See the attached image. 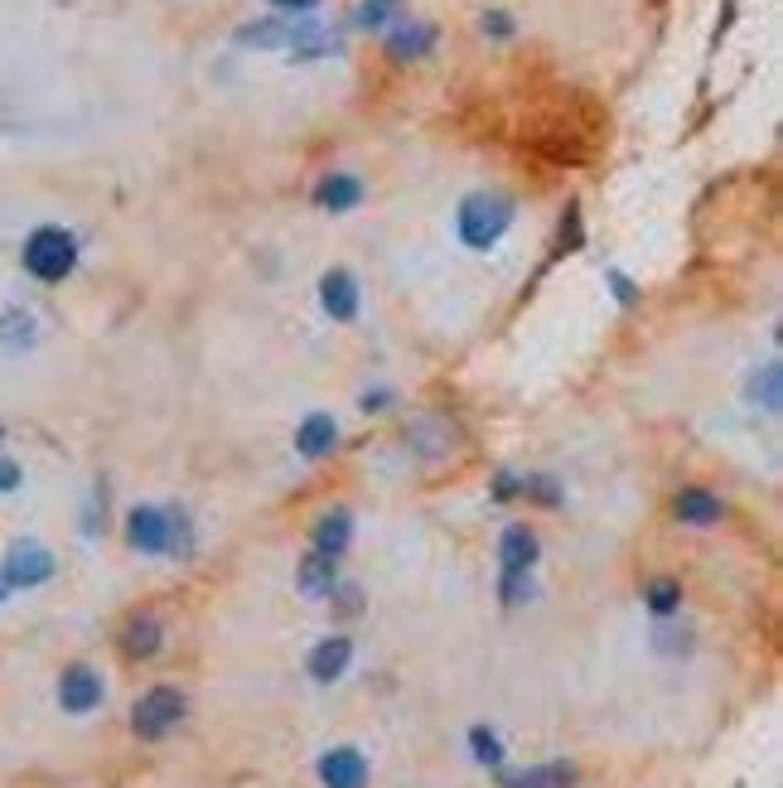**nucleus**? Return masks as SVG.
Returning a JSON list of instances; mask_svg holds the SVG:
<instances>
[{
	"label": "nucleus",
	"instance_id": "nucleus-1",
	"mask_svg": "<svg viewBox=\"0 0 783 788\" xmlns=\"http://www.w3.org/2000/svg\"><path fill=\"white\" fill-rule=\"evenodd\" d=\"M542 561V538L527 523H508L498 532V600L503 610H523L537 595L533 571Z\"/></svg>",
	"mask_w": 783,
	"mask_h": 788
},
{
	"label": "nucleus",
	"instance_id": "nucleus-2",
	"mask_svg": "<svg viewBox=\"0 0 783 788\" xmlns=\"http://www.w3.org/2000/svg\"><path fill=\"white\" fill-rule=\"evenodd\" d=\"M513 218H517V204L508 194L474 190V194H464L455 208V233L470 252H494L503 243V233L513 228Z\"/></svg>",
	"mask_w": 783,
	"mask_h": 788
},
{
	"label": "nucleus",
	"instance_id": "nucleus-3",
	"mask_svg": "<svg viewBox=\"0 0 783 788\" xmlns=\"http://www.w3.org/2000/svg\"><path fill=\"white\" fill-rule=\"evenodd\" d=\"M184 716H189V697L169 683H155V687L141 692L136 706H131V736L145 740V745H161L184 726Z\"/></svg>",
	"mask_w": 783,
	"mask_h": 788
},
{
	"label": "nucleus",
	"instance_id": "nucleus-4",
	"mask_svg": "<svg viewBox=\"0 0 783 788\" xmlns=\"http://www.w3.org/2000/svg\"><path fill=\"white\" fill-rule=\"evenodd\" d=\"M20 262L34 280L59 286V280L73 276V266H78V237L69 228H54V223H49V228H34L20 247Z\"/></svg>",
	"mask_w": 783,
	"mask_h": 788
},
{
	"label": "nucleus",
	"instance_id": "nucleus-5",
	"mask_svg": "<svg viewBox=\"0 0 783 788\" xmlns=\"http://www.w3.org/2000/svg\"><path fill=\"white\" fill-rule=\"evenodd\" d=\"M54 571H59L54 552L39 542H10L6 561H0V581H6L10 591H34V585L54 581Z\"/></svg>",
	"mask_w": 783,
	"mask_h": 788
},
{
	"label": "nucleus",
	"instance_id": "nucleus-6",
	"mask_svg": "<svg viewBox=\"0 0 783 788\" xmlns=\"http://www.w3.org/2000/svg\"><path fill=\"white\" fill-rule=\"evenodd\" d=\"M102 702H107V677H102L92 663H69L59 673L63 716H92V712H102Z\"/></svg>",
	"mask_w": 783,
	"mask_h": 788
},
{
	"label": "nucleus",
	"instance_id": "nucleus-7",
	"mask_svg": "<svg viewBox=\"0 0 783 788\" xmlns=\"http://www.w3.org/2000/svg\"><path fill=\"white\" fill-rule=\"evenodd\" d=\"M315 779H320V788H368L373 784V759L358 745H329L315 759Z\"/></svg>",
	"mask_w": 783,
	"mask_h": 788
},
{
	"label": "nucleus",
	"instance_id": "nucleus-8",
	"mask_svg": "<svg viewBox=\"0 0 783 788\" xmlns=\"http://www.w3.org/2000/svg\"><path fill=\"white\" fill-rule=\"evenodd\" d=\"M494 784L498 788H576L580 784V769L576 759H542V765H503L494 769Z\"/></svg>",
	"mask_w": 783,
	"mask_h": 788
},
{
	"label": "nucleus",
	"instance_id": "nucleus-9",
	"mask_svg": "<svg viewBox=\"0 0 783 788\" xmlns=\"http://www.w3.org/2000/svg\"><path fill=\"white\" fill-rule=\"evenodd\" d=\"M353 667V638L349 634H324L320 644L305 653V677L315 687H334L343 683V673Z\"/></svg>",
	"mask_w": 783,
	"mask_h": 788
},
{
	"label": "nucleus",
	"instance_id": "nucleus-10",
	"mask_svg": "<svg viewBox=\"0 0 783 788\" xmlns=\"http://www.w3.org/2000/svg\"><path fill=\"white\" fill-rule=\"evenodd\" d=\"M126 546L141 556H165L169 546V509H155V503H136L126 513Z\"/></svg>",
	"mask_w": 783,
	"mask_h": 788
},
{
	"label": "nucleus",
	"instance_id": "nucleus-11",
	"mask_svg": "<svg viewBox=\"0 0 783 788\" xmlns=\"http://www.w3.org/2000/svg\"><path fill=\"white\" fill-rule=\"evenodd\" d=\"M320 305L334 325H353L358 310H363V286L349 266H334V272L320 276Z\"/></svg>",
	"mask_w": 783,
	"mask_h": 788
},
{
	"label": "nucleus",
	"instance_id": "nucleus-12",
	"mask_svg": "<svg viewBox=\"0 0 783 788\" xmlns=\"http://www.w3.org/2000/svg\"><path fill=\"white\" fill-rule=\"evenodd\" d=\"M116 644L131 663H151L155 653L165 648V620L155 610H136L131 620L122 624V634H116Z\"/></svg>",
	"mask_w": 783,
	"mask_h": 788
},
{
	"label": "nucleus",
	"instance_id": "nucleus-13",
	"mask_svg": "<svg viewBox=\"0 0 783 788\" xmlns=\"http://www.w3.org/2000/svg\"><path fill=\"white\" fill-rule=\"evenodd\" d=\"M672 513H677V523L682 528H715L725 518V503L715 499L711 489H701V484H687V489H677V499H672Z\"/></svg>",
	"mask_w": 783,
	"mask_h": 788
},
{
	"label": "nucleus",
	"instance_id": "nucleus-14",
	"mask_svg": "<svg viewBox=\"0 0 783 788\" xmlns=\"http://www.w3.org/2000/svg\"><path fill=\"white\" fill-rule=\"evenodd\" d=\"M349 546H353V513H349V509H329V513L315 518V528H310V552L343 561V552H349Z\"/></svg>",
	"mask_w": 783,
	"mask_h": 788
},
{
	"label": "nucleus",
	"instance_id": "nucleus-15",
	"mask_svg": "<svg viewBox=\"0 0 783 788\" xmlns=\"http://www.w3.org/2000/svg\"><path fill=\"white\" fill-rule=\"evenodd\" d=\"M339 450V421L329 411H310L300 426H296V456L300 460H324Z\"/></svg>",
	"mask_w": 783,
	"mask_h": 788
},
{
	"label": "nucleus",
	"instance_id": "nucleus-16",
	"mask_svg": "<svg viewBox=\"0 0 783 788\" xmlns=\"http://www.w3.org/2000/svg\"><path fill=\"white\" fill-rule=\"evenodd\" d=\"M363 180L349 175V170H329V175L315 184V208L324 213H353L358 204H363Z\"/></svg>",
	"mask_w": 783,
	"mask_h": 788
},
{
	"label": "nucleus",
	"instance_id": "nucleus-17",
	"mask_svg": "<svg viewBox=\"0 0 783 788\" xmlns=\"http://www.w3.org/2000/svg\"><path fill=\"white\" fill-rule=\"evenodd\" d=\"M431 49H435V24H426V20H396L388 30V53L396 63H416V59H426Z\"/></svg>",
	"mask_w": 783,
	"mask_h": 788
},
{
	"label": "nucleus",
	"instance_id": "nucleus-18",
	"mask_svg": "<svg viewBox=\"0 0 783 788\" xmlns=\"http://www.w3.org/2000/svg\"><path fill=\"white\" fill-rule=\"evenodd\" d=\"M339 581H343V571H339L334 556H320V552H305V556H300V566H296V591H300V595L324 600Z\"/></svg>",
	"mask_w": 783,
	"mask_h": 788
},
{
	"label": "nucleus",
	"instance_id": "nucleus-19",
	"mask_svg": "<svg viewBox=\"0 0 783 788\" xmlns=\"http://www.w3.org/2000/svg\"><path fill=\"white\" fill-rule=\"evenodd\" d=\"M745 402L754 411H764V417H779L783 411V372H779V364L754 368V378L745 382Z\"/></svg>",
	"mask_w": 783,
	"mask_h": 788
},
{
	"label": "nucleus",
	"instance_id": "nucleus-20",
	"mask_svg": "<svg viewBox=\"0 0 783 788\" xmlns=\"http://www.w3.org/2000/svg\"><path fill=\"white\" fill-rule=\"evenodd\" d=\"M464 750H470L474 765L488 769V774L508 765V745H503V736H498L494 726H484V720H480V726H470V736H464Z\"/></svg>",
	"mask_w": 783,
	"mask_h": 788
},
{
	"label": "nucleus",
	"instance_id": "nucleus-21",
	"mask_svg": "<svg viewBox=\"0 0 783 788\" xmlns=\"http://www.w3.org/2000/svg\"><path fill=\"white\" fill-rule=\"evenodd\" d=\"M682 581H672V576H653L643 585V610L653 614V620H677L682 614Z\"/></svg>",
	"mask_w": 783,
	"mask_h": 788
},
{
	"label": "nucleus",
	"instance_id": "nucleus-22",
	"mask_svg": "<svg viewBox=\"0 0 783 788\" xmlns=\"http://www.w3.org/2000/svg\"><path fill=\"white\" fill-rule=\"evenodd\" d=\"M402 20V0H358L353 30H392Z\"/></svg>",
	"mask_w": 783,
	"mask_h": 788
},
{
	"label": "nucleus",
	"instance_id": "nucleus-23",
	"mask_svg": "<svg viewBox=\"0 0 783 788\" xmlns=\"http://www.w3.org/2000/svg\"><path fill=\"white\" fill-rule=\"evenodd\" d=\"M523 499L537 503V509H562L566 503V489L556 474H523Z\"/></svg>",
	"mask_w": 783,
	"mask_h": 788
},
{
	"label": "nucleus",
	"instance_id": "nucleus-24",
	"mask_svg": "<svg viewBox=\"0 0 783 788\" xmlns=\"http://www.w3.org/2000/svg\"><path fill=\"white\" fill-rule=\"evenodd\" d=\"M653 648L662 658H687V653H692V630H677V620H658Z\"/></svg>",
	"mask_w": 783,
	"mask_h": 788
},
{
	"label": "nucleus",
	"instance_id": "nucleus-25",
	"mask_svg": "<svg viewBox=\"0 0 783 788\" xmlns=\"http://www.w3.org/2000/svg\"><path fill=\"white\" fill-rule=\"evenodd\" d=\"M165 556H175V561L194 556V523H189V513L184 509H169V546H165Z\"/></svg>",
	"mask_w": 783,
	"mask_h": 788
},
{
	"label": "nucleus",
	"instance_id": "nucleus-26",
	"mask_svg": "<svg viewBox=\"0 0 783 788\" xmlns=\"http://www.w3.org/2000/svg\"><path fill=\"white\" fill-rule=\"evenodd\" d=\"M0 339H6V349H30L34 344V315L6 310V319H0Z\"/></svg>",
	"mask_w": 783,
	"mask_h": 788
},
{
	"label": "nucleus",
	"instance_id": "nucleus-27",
	"mask_svg": "<svg viewBox=\"0 0 783 788\" xmlns=\"http://www.w3.org/2000/svg\"><path fill=\"white\" fill-rule=\"evenodd\" d=\"M324 600H329V610H334L339 620H358V614H363V585L358 581H339Z\"/></svg>",
	"mask_w": 783,
	"mask_h": 788
},
{
	"label": "nucleus",
	"instance_id": "nucleus-28",
	"mask_svg": "<svg viewBox=\"0 0 783 788\" xmlns=\"http://www.w3.org/2000/svg\"><path fill=\"white\" fill-rule=\"evenodd\" d=\"M513 499H523V474L498 470L494 474V503H513Z\"/></svg>",
	"mask_w": 783,
	"mask_h": 788
},
{
	"label": "nucleus",
	"instance_id": "nucleus-29",
	"mask_svg": "<svg viewBox=\"0 0 783 788\" xmlns=\"http://www.w3.org/2000/svg\"><path fill=\"white\" fill-rule=\"evenodd\" d=\"M480 30H484V34H494V39H513L517 24H513L508 10H488V16L480 20Z\"/></svg>",
	"mask_w": 783,
	"mask_h": 788
},
{
	"label": "nucleus",
	"instance_id": "nucleus-30",
	"mask_svg": "<svg viewBox=\"0 0 783 788\" xmlns=\"http://www.w3.org/2000/svg\"><path fill=\"white\" fill-rule=\"evenodd\" d=\"M605 280H609V290H615V300L624 305V310H629V305H633V300H639V286H633V280H629V276H624V272H609Z\"/></svg>",
	"mask_w": 783,
	"mask_h": 788
},
{
	"label": "nucleus",
	"instance_id": "nucleus-31",
	"mask_svg": "<svg viewBox=\"0 0 783 788\" xmlns=\"http://www.w3.org/2000/svg\"><path fill=\"white\" fill-rule=\"evenodd\" d=\"M20 479H24V470L6 456V450H0V493H16V489H20Z\"/></svg>",
	"mask_w": 783,
	"mask_h": 788
},
{
	"label": "nucleus",
	"instance_id": "nucleus-32",
	"mask_svg": "<svg viewBox=\"0 0 783 788\" xmlns=\"http://www.w3.org/2000/svg\"><path fill=\"white\" fill-rule=\"evenodd\" d=\"M396 402V397H392V387H378V392H363V402H358V407H363L368 411V417H373V411H382V407H392Z\"/></svg>",
	"mask_w": 783,
	"mask_h": 788
},
{
	"label": "nucleus",
	"instance_id": "nucleus-33",
	"mask_svg": "<svg viewBox=\"0 0 783 788\" xmlns=\"http://www.w3.org/2000/svg\"><path fill=\"white\" fill-rule=\"evenodd\" d=\"M276 10H281V16H310L315 6H320V0H271Z\"/></svg>",
	"mask_w": 783,
	"mask_h": 788
},
{
	"label": "nucleus",
	"instance_id": "nucleus-34",
	"mask_svg": "<svg viewBox=\"0 0 783 788\" xmlns=\"http://www.w3.org/2000/svg\"><path fill=\"white\" fill-rule=\"evenodd\" d=\"M6 600H10V585H6V581H0V605H6Z\"/></svg>",
	"mask_w": 783,
	"mask_h": 788
}]
</instances>
